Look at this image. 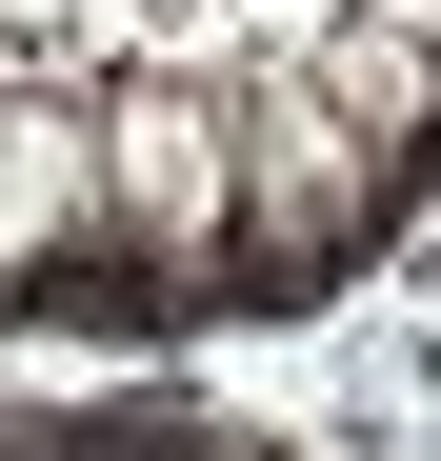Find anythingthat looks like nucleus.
Instances as JSON below:
<instances>
[{
    "mask_svg": "<svg viewBox=\"0 0 441 461\" xmlns=\"http://www.w3.org/2000/svg\"><path fill=\"white\" fill-rule=\"evenodd\" d=\"M101 201L140 221V241H220V201H241V121H220V81L140 60V81L101 101Z\"/></svg>",
    "mask_w": 441,
    "mask_h": 461,
    "instance_id": "obj_1",
    "label": "nucleus"
},
{
    "mask_svg": "<svg viewBox=\"0 0 441 461\" xmlns=\"http://www.w3.org/2000/svg\"><path fill=\"white\" fill-rule=\"evenodd\" d=\"M0 21H60V0H0Z\"/></svg>",
    "mask_w": 441,
    "mask_h": 461,
    "instance_id": "obj_4",
    "label": "nucleus"
},
{
    "mask_svg": "<svg viewBox=\"0 0 441 461\" xmlns=\"http://www.w3.org/2000/svg\"><path fill=\"white\" fill-rule=\"evenodd\" d=\"M81 221H101V121L60 81H0V281H40Z\"/></svg>",
    "mask_w": 441,
    "mask_h": 461,
    "instance_id": "obj_2",
    "label": "nucleus"
},
{
    "mask_svg": "<svg viewBox=\"0 0 441 461\" xmlns=\"http://www.w3.org/2000/svg\"><path fill=\"white\" fill-rule=\"evenodd\" d=\"M382 41H401V60H441V0H382Z\"/></svg>",
    "mask_w": 441,
    "mask_h": 461,
    "instance_id": "obj_3",
    "label": "nucleus"
}]
</instances>
